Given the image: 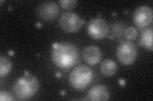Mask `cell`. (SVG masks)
<instances>
[{"mask_svg": "<svg viewBox=\"0 0 153 101\" xmlns=\"http://www.w3.org/2000/svg\"><path fill=\"white\" fill-rule=\"evenodd\" d=\"M100 71L107 76H112L116 74L117 71V65L116 62L111 59H106L102 62L100 66Z\"/></svg>", "mask_w": 153, "mask_h": 101, "instance_id": "7c38bea8", "label": "cell"}, {"mask_svg": "<svg viewBox=\"0 0 153 101\" xmlns=\"http://www.w3.org/2000/svg\"><path fill=\"white\" fill-rule=\"evenodd\" d=\"M0 100L1 101H11L13 100V97L11 94L7 92V91L1 90V92H0Z\"/></svg>", "mask_w": 153, "mask_h": 101, "instance_id": "e0dca14e", "label": "cell"}, {"mask_svg": "<svg viewBox=\"0 0 153 101\" xmlns=\"http://www.w3.org/2000/svg\"><path fill=\"white\" fill-rule=\"evenodd\" d=\"M12 68V63L10 60L3 56H0V76L7 75Z\"/></svg>", "mask_w": 153, "mask_h": 101, "instance_id": "4fadbf2b", "label": "cell"}, {"mask_svg": "<svg viewBox=\"0 0 153 101\" xmlns=\"http://www.w3.org/2000/svg\"><path fill=\"white\" fill-rule=\"evenodd\" d=\"M51 58L57 67L68 70L79 62L80 52L78 47L72 43H55L52 46Z\"/></svg>", "mask_w": 153, "mask_h": 101, "instance_id": "6da1fadb", "label": "cell"}, {"mask_svg": "<svg viewBox=\"0 0 153 101\" xmlns=\"http://www.w3.org/2000/svg\"><path fill=\"white\" fill-rule=\"evenodd\" d=\"M88 98L89 100L93 101L107 100L110 98L108 89L103 84L95 85L89 90Z\"/></svg>", "mask_w": 153, "mask_h": 101, "instance_id": "9c48e42d", "label": "cell"}, {"mask_svg": "<svg viewBox=\"0 0 153 101\" xmlns=\"http://www.w3.org/2000/svg\"><path fill=\"white\" fill-rule=\"evenodd\" d=\"M88 32L94 39H102L107 37L109 32L107 22L100 18L91 19L88 23Z\"/></svg>", "mask_w": 153, "mask_h": 101, "instance_id": "8992f818", "label": "cell"}, {"mask_svg": "<svg viewBox=\"0 0 153 101\" xmlns=\"http://www.w3.org/2000/svg\"><path fill=\"white\" fill-rule=\"evenodd\" d=\"M59 3L62 8L70 9H72L77 4V1L75 0H60Z\"/></svg>", "mask_w": 153, "mask_h": 101, "instance_id": "2e32d148", "label": "cell"}, {"mask_svg": "<svg viewBox=\"0 0 153 101\" xmlns=\"http://www.w3.org/2000/svg\"><path fill=\"white\" fill-rule=\"evenodd\" d=\"M117 57L121 64L130 65L135 61L137 57V50L133 42L126 41L121 42L116 52Z\"/></svg>", "mask_w": 153, "mask_h": 101, "instance_id": "277c9868", "label": "cell"}, {"mask_svg": "<svg viewBox=\"0 0 153 101\" xmlns=\"http://www.w3.org/2000/svg\"><path fill=\"white\" fill-rule=\"evenodd\" d=\"M83 59L89 65L98 64L102 59V52L96 46H89L83 51Z\"/></svg>", "mask_w": 153, "mask_h": 101, "instance_id": "30bf717a", "label": "cell"}, {"mask_svg": "<svg viewBox=\"0 0 153 101\" xmlns=\"http://www.w3.org/2000/svg\"><path fill=\"white\" fill-rule=\"evenodd\" d=\"M124 25H123V23L117 22L114 24L112 27V32L114 36L119 37L121 36L124 32Z\"/></svg>", "mask_w": 153, "mask_h": 101, "instance_id": "9a60e30c", "label": "cell"}, {"mask_svg": "<svg viewBox=\"0 0 153 101\" xmlns=\"http://www.w3.org/2000/svg\"><path fill=\"white\" fill-rule=\"evenodd\" d=\"M124 34L126 39L128 41H133L137 39L138 36V32L135 28L133 27H129L124 30Z\"/></svg>", "mask_w": 153, "mask_h": 101, "instance_id": "5bb4252c", "label": "cell"}, {"mask_svg": "<svg viewBox=\"0 0 153 101\" xmlns=\"http://www.w3.org/2000/svg\"><path fill=\"white\" fill-rule=\"evenodd\" d=\"M84 21L80 16L73 12H66L62 14L59 18V25L68 32H75L82 27Z\"/></svg>", "mask_w": 153, "mask_h": 101, "instance_id": "5b68a950", "label": "cell"}, {"mask_svg": "<svg viewBox=\"0 0 153 101\" xmlns=\"http://www.w3.org/2000/svg\"><path fill=\"white\" fill-rule=\"evenodd\" d=\"M152 9L148 6L138 7L133 14V21L139 28H144L152 22Z\"/></svg>", "mask_w": 153, "mask_h": 101, "instance_id": "ba28073f", "label": "cell"}, {"mask_svg": "<svg viewBox=\"0 0 153 101\" xmlns=\"http://www.w3.org/2000/svg\"><path fill=\"white\" fill-rule=\"evenodd\" d=\"M38 17L42 20L51 21L57 17L59 13V8L54 1H44L38 4L36 8Z\"/></svg>", "mask_w": 153, "mask_h": 101, "instance_id": "52a82bcc", "label": "cell"}, {"mask_svg": "<svg viewBox=\"0 0 153 101\" xmlns=\"http://www.w3.org/2000/svg\"><path fill=\"white\" fill-rule=\"evenodd\" d=\"M40 87L39 81L35 76L26 73L14 83L13 92L19 100H27L35 95Z\"/></svg>", "mask_w": 153, "mask_h": 101, "instance_id": "7a4b0ae2", "label": "cell"}, {"mask_svg": "<svg viewBox=\"0 0 153 101\" xmlns=\"http://www.w3.org/2000/svg\"><path fill=\"white\" fill-rule=\"evenodd\" d=\"M94 78L93 70L86 65H80L70 72L68 81L70 85L76 90L85 89L92 83Z\"/></svg>", "mask_w": 153, "mask_h": 101, "instance_id": "3957f363", "label": "cell"}, {"mask_svg": "<svg viewBox=\"0 0 153 101\" xmlns=\"http://www.w3.org/2000/svg\"><path fill=\"white\" fill-rule=\"evenodd\" d=\"M152 28L149 27L143 29L141 33L140 37V44L144 47L147 49L152 51L153 45H152Z\"/></svg>", "mask_w": 153, "mask_h": 101, "instance_id": "8fae6325", "label": "cell"}]
</instances>
